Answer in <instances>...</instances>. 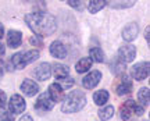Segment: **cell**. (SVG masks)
Returning a JSON list of instances; mask_svg holds the SVG:
<instances>
[{
  "mask_svg": "<svg viewBox=\"0 0 150 121\" xmlns=\"http://www.w3.org/2000/svg\"><path fill=\"white\" fill-rule=\"evenodd\" d=\"M25 22L29 26V29L36 33L39 38L50 36L57 29V21L56 17L49 14L46 11H36L29 13L25 16Z\"/></svg>",
  "mask_w": 150,
  "mask_h": 121,
  "instance_id": "1",
  "label": "cell"
},
{
  "mask_svg": "<svg viewBox=\"0 0 150 121\" xmlns=\"http://www.w3.org/2000/svg\"><path fill=\"white\" fill-rule=\"evenodd\" d=\"M86 105V96L81 90H72L64 98V102L61 105L63 113H78Z\"/></svg>",
  "mask_w": 150,
  "mask_h": 121,
  "instance_id": "2",
  "label": "cell"
},
{
  "mask_svg": "<svg viewBox=\"0 0 150 121\" xmlns=\"http://www.w3.org/2000/svg\"><path fill=\"white\" fill-rule=\"evenodd\" d=\"M39 52L36 49H32V50H27V52H20L16 53L13 57H11V64L16 70H22L25 68L28 64L36 61L39 58Z\"/></svg>",
  "mask_w": 150,
  "mask_h": 121,
  "instance_id": "3",
  "label": "cell"
},
{
  "mask_svg": "<svg viewBox=\"0 0 150 121\" xmlns=\"http://www.w3.org/2000/svg\"><path fill=\"white\" fill-rule=\"evenodd\" d=\"M143 113H145V107L139 106L136 102H134V100H127V102L121 106V109H120V118L122 121H128L132 114L142 116Z\"/></svg>",
  "mask_w": 150,
  "mask_h": 121,
  "instance_id": "4",
  "label": "cell"
},
{
  "mask_svg": "<svg viewBox=\"0 0 150 121\" xmlns=\"http://www.w3.org/2000/svg\"><path fill=\"white\" fill-rule=\"evenodd\" d=\"M25 107H27V103L21 95H13L8 100V113L13 116L21 114L25 110Z\"/></svg>",
  "mask_w": 150,
  "mask_h": 121,
  "instance_id": "5",
  "label": "cell"
},
{
  "mask_svg": "<svg viewBox=\"0 0 150 121\" xmlns=\"http://www.w3.org/2000/svg\"><path fill=\"white\" fill-rule=\"evenodd\" d=\"M54 107V102L50 99L47 92H43L38 96L36 103H35V110L39 111V113H46V111H50Z\"/></svg>",
  "mask_w": 150,
  "mask_h": 121,
  "instance_id": "6",
  "label": "cell"
},
{
  "mask_svg": "<svg viewBox=\"0 0 150 121\" xmlns=\"http://www.w3.org/2000/svg\"><path fill=\"white\" fill-rule=\"evenodd\" d=\"M135 57H136V48L134 45H124L118 50V58L124 64L132 63Z\"/></svg>",
  "mask_w": 150,
  "mask_h": 121,
  "instance_id": "7",
  "label": "cell"
},
{
  "mask_svg": "<svg viewBox=\"0 0 150 121\" xmlns=\"http://www.w3.org/2000/svg\"><path fill=\"white\" fill-rule=\"evenodd\" d=\"M38 81H47L52 77V65L49 63H40L36 65V68L32 70L31 73Z\"/></svg>",
  "mask_w": 150,
  "mask_h": 121,
  "instance_id": "8",
  "label": "cell"
},
{
  "mask_svg": "<svg viewBox=\"0 0 150 121\" xmlns=\"http://www.w3.org/2000/svg\"><path fill=\"white\" fill-rule=\"evenodd\" d=\"M149 68L150 64L149 61H142V63H138L136 65L132 67V77H134L136 81H143L149 77Z\"/></svg>",
  "mask_w": 150,
  "mask_h": 121,
  "instance_id": "9",
  "label": "cell"
},
{
  "mask_svg": "<svg viewBox=\"0 0 150 121\" xmlns=\"http://www.w3.org/2000/svg\"><path fill=\"white\" fill-rule=\"evenodd\" d=\"M100 79H102V73L99 70H92L88 75L83 77L82 85H83V88H86V89H93L100 82Z\"/></svg>",
  "mask_w": 150,
  "mask_h": 121,
  "instance_id": "10",
  "label": "cell"
},
{
  "mask_svg": "<svg viewBox=\"0 0 150 121\" xmlns=\"http://www.w3.org/2000/svg\"><path fill=\"white\" fill-rule=\"evenodd\" d=\"M49 50H50V54L56 58H65L67 54H68V49H67V46H65L61 41H54V42H52Z\"/></svg>",
  "mask_w": 150,
  "mask_h": 121,
  "instance_id": "11",
  "label": "cell"
},
{
  "mask_svg": "<svg viewBox=\"0 0 150 121\" xmlns=\"http://www.w3.org/2000/svg\"><path fill=\"white\" fill-rule=\"evenodd\" d=\"M138 33H139V26H138L136 22H129L122 29V38L124 41H127V42L135 41L136 36H138Z\"/></svg>",
  "mask_w": 150,
  "mask_h": 121,
  "instance_id": "12",
  "label": "cell"
},
{
  "mask_svg": "<svg viewBox=\"0 0 150 121\" xmlns=\"http://www.w3.org/2000/svg\"><path fill=\"white\" fill-rule=\"evenodd\" d=\"M21 90L24 92V95L25 96H29V98H32V96L38 95L39 93V85L32 81V79H24V82L21 84Z\"/></svg>",
  "mask_w": 150,
  "mask_h": 121,
  "instance_id": "13",
  "label": "cell"
},
{
  "mask_svg": "<svg viewBox=\"0 0 150 121\" xmlns=\"http://www.w3.org/2000/svg\"><path fill=\"white\" fill-rule=\"evenodd\" d=\"M22 43V33L20 31H17V29H11L8 31L7 33V45L10 46V48H18V46H21Z\"/></svg>",
  "mask_w": 150,
  "mask_h": 121,
  "instance_id": "14",
  "label": "cell"
},
{
  "mask_svg": "<svg viewBox=\"0 0 150 121\" xmlns=\"http://www.w3.org/2000/svg\"><path fill=\"white\" fill-rule=\"evenodd\" d=\"M49 96H50V99L53 100L54 103H57V102H61L63 98H64V90L61 89V86H60L57 82H54L49 86V90H47Z\"/></svg>",
  "mask_w": 150,
  "mask_h": 121,
  "instance_id": "15",
  "label": "cell"
},
{
  "mask_svg": "<svg viewBox=\"0 0 150 121\" xmlns=\"http://www.w3.org/2000/svg\"><path fill=\"white\" fill-rule=\"evenodd\" d=\"M115 90H117L118 96H122V95H125V93H129V92L132 90V81H131L127 75L122 77V79L120 81V84L117 85Z\"/></svg>",
  "mask_w": 150,
  "mask_h": 121,
  "instance_id": "16",
  "label": "cell"
},
{
  "mask_svg": "<svg viewBox=\"0 0 150 121\" xmlns=\"http://www.w3.org/2000/svg\"><path fill=\"white\" fill-rule=\"evenodd\" d=\"M52 73L54 74V77L57 79H63V78H67V77H70V68L64 65V64H60V63H56L52 67Z\"/></svg>",
  "mask_w": 150,
  "mask_h": 121,
  "instance_id": "17",
  "label": "cell"
},
{
  "mask_svg": "<svg viewBox=\"0 0 150 121\" xmlns=\"http://www.w3.org/2000/svg\"><path fill=\"white\" fill-rule=\"evenodd\" d=\"M108 98H110V96H108V92L104 89H100L93 93V100H95V103H96L97 106H104L108 102Z\"/></svg>",
  "mask_w": 150,
  "mask_h": 121,
  "instance_id": "18",
  "label": "cell"
},
{
  "mask_svg": "<svg viewBox=\"0 0 150 121\" xmlns=\"http://www.w3.org/2000/svg\"><path fill=\"white\" fill-rule=\"evenodd\" d=\"M92 61L89 57H83V58H81L78 63L75 64V70H76V73H86L88 70H91L92 67Z\"/></svg>",
  "mask_w": 150,
  "mask_h": 121,
  "instance_id": "19",
  "label": "cell"
},
{
  "mask_svg": "<svg viewBox=\"0 0 150 121\" xmlns=\"http://www.w3.org/2000/svg\"><path fill=\"white\" fill-rule=\"evenodd\" d=\"M106 4H107V1H104V0H91L88 3V10L92 14H96V13L102 10L103 7H106Z\"/></svg>",
  "mask_w": 150,
  "mask_h": 121,
  "instance_id": "20",
  "label": "cell"
},
{
  "mask_svg": "<svg viewBox=\"0 0 150 121\" xmlns=\"http://www.w3.org/2000/svg\"><path fill=\"white\" fill-rule=\"evenodd\" d=\"M97 114H99V118L102 121H107L110 120L112 116H114V107L112 106H103V109L97 111Z\"/></svg>",
  "mask_w": 150,
  "mask_h": 121,
  "instance_id": "21",
  "label": "cell"
},
{
  "mask_svg": "<svg viewBox=\"0 0 150 121\" xmlns=\"http://www.w3.org/2000/svg\"><path fill=\"white\" fill-rule=\"evenodd\" d=\"M89 54H91V60L92 61H96V63H103L104 61V53L100 48H91L89 50Z\"/></svg>",
  "mask_w": 150,
  "mask_h": 121,
  "instance_id": "22",
  "label": "cell"
},
{
  "mask_svg": "<svg viewBox=\"0 0 150 121\" xmlns=\"http://www.w3.org/2000/svg\"><path fill=\"white\" fill-rule=\"evenodd\" d=\"M138 99L139 102L142 103V107L145 106H149V102H150V90L149 88H142L138 93Z\"/></svg>",
  "mask_w": 150,
  "mask_h": 121,
  "instance_id": "23",
  "label": "cell"
},
{
  "mask_svg": "<svg viewBox=\"0 0 150 121\" xmlns=\"http://www.w3.org/2000/svg\"><path fill=\"white\" fill-rule=\"evenodd\" d=\"M107 3H110L112 9H128L135 4L134 0H131V1H107Z\"/></svg>",
  "mask_w": 150,
  "mask_h": 121,
  "instance_id": "24",
  "label": "cell"
},
{
  "mask_svg": "<svg viewBox=\"0 0 150 121\" xmlns=\"http://www.w3.org/2000/svg\"><path fill=\"white\" fill-rule=\"evenodd\" d=\"M57 84L61 86V89H70L71 86L74 85V79L71 77H67V78H63V79H57Z\"/></svg>",
  "mask_w": 150,
  "mask_h": 121,
  "instance_id": "25",
  "label": "cell"
},
{
  "mask_svg": "<svg viewBox=\"0 0 150 121\" xmlns=\"http://www.w3.org/2000/svg\"><path fill=\"white\" fill-rule=\"evenodd\" d=\"M67 3H68V6H71V7H74V9H76V10H79V11H82L85 9L83 1H79V0H68Z\"/></svg>",
  "mask_w": 150,
  "mask_h": 121,
  "instance_id": "26",
  "label": "cell"
},
{
  "mask_svg": "<svg viewBox=\"0 0 150 121\" xmlns=\"http://www.w3.org/2000/svg\"><path fill=\"white\" fill-rule=\"evenodd\" d=\"M0 121H14V116L10 114L8 111H3L0 116Z\"/></svg>",
  "mask_w": 150,
  "mask_h": 121,
  "instance_id": "27",
  "label": "cell"
},
{
  "mask_svg": "<svg viewBox=\"0 0 150 121\" xmlns=\"http://www.w3.org/2000/svg\"><path fill=\"white\" fill-rule=\"evenodd\" d=\"M7 100V96H6V92H3V90L0 89V109H4L6 107V102Z\"/></svg>",
  "mask_w": 150,
  "mask_h": 121,
  "instance_id": "28",
  "label": "cell"
},
{
  "mask_svg": "<svg viewBox=\"0 0 150 121\" xmlns=\"http://www.w3.org/2000/svg\"><path fill=\"white\" fill-rule=\"evenodd\" d=\"M31 43H32V45H35V46H42V41H40V38L39 36H32L31 38Z\"/></svg>",
  "mask_w": 150,
  "mask_h": 121,
  "instance_id": "29",
  "label": "cell"
},
{
  "mask_svg": "<svg viewBox=\"0 0 150 121\" xmlns=\"http://www.w3.org/2000/svg\"><path fill=\"white\" fill-rule=\"evenodd\" d=\"M4 53H6V48H4V45L3 43H0V58L4 56Z\"/></svg>",
  "mask_w": 150,
  "mask_h": 121,
  "instance_id": "30",
  "label": "cell"
},
{
  "mask_svg": "<svg viewBox=\"0 0 150 121\" xmlns=\"http://www.w3.org/2000/svg\"><path fill=\"white\" fill-rule=\"evenodd\" d=\"M20 121H33V120H32V117H31V116L25 114V116H22L21 118H20Z\"/></svg>",
  "mask_w": 150,
  "mask_h": 121,
  "instance_id": "31",
  "label": "cell"
},
{
  "mask_svg": "<svg viewBox=\"0 0 150 121\" xmlns=\"http://www.w3.org/2000/svg\"><path fill=\"white\" fill-rule=\"evenodd\" d=\"M3 35H4V26H3V24L0 22V39L3 38Z\"/></svg>",
  "mask_w": 150,
  "mask_h": 121,
  "instance_id": "32",
  "label": "cell"
},
{
  "mask_svg": "<svg viewBox=\"0 0 150 121\" xmlns=\"http://www.w3.org/2000/svg\"><path fill=\"white\" fill-rule=\"evenodd\" d=\"M145 38H146V41H147V43L150 42V38H149V26H147V29H146L145 32Z\"/></svg>",
  "mask_w": 150,
  "mask_h": 121,
  "instance_id": "33",
  "label": "cell"
},
{
  "mask_svg": "<svg viewBox=\"0 0 150 121\" xmlns=\"http://www.w3.org/2000/svg\"><path fill=\"white\" fill-rule=\"evenodd\" d=\"M3 74H4V71H3V67L0 65V79L3 78Z\"/></svg>",
  "mask_w": 150,
  "mask_h": 121,
  "instance_id": "34",
  "label": "cell"
}]
</instances>
